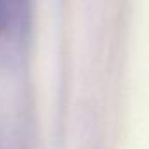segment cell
<instances>
[{
	"label": "cell",
	"mask_w": 149,
	"mask_h": 149,
	"mask_svg": "<svg viewBox=\"0 0 149 149\" xmlns=\"http://www.w3.org/2000/svg\"><path fill=\"white\" fill-rule=\"evenodd\" d=\"M33 0H0V61H11L23 51L30 25Z\"/></svg>",
	"instance_id": "1"
}]
</instances>
